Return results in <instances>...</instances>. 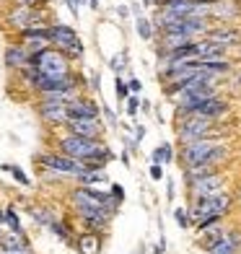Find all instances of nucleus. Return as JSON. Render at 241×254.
<instances>
[{
    "label": "nucleus",
    "instance_id": "obj_17",
    "mask_svg": "<svg viewBox=\"0 0 241 254\" xmlns=\"http://www.w3.org/2000/svg\"><path fill=\"white\" fill-rule=\"evenodd\" d=\"M75 182L80 184V187H96V184H107L109 177H107L104 169H96V171H83Z\"/></svg>",
    "mask_w": 241,
    "mask_h": 254
},
{
    "label": "nucleus",
    "instance_id": "obj_26",
    "mask_svg": "<svg viewBox=\"0 0 241 254\" xmlns=\"http://www.w3.org/2000/svg\"><path fill=\"white\" fill-rule=\"evenodd\" d=\"M174 218H177V223L184 228V231L192 226V218H189V210H187V207H177V210H174Z\"/></svg>",
    "mask_w": 241,
    "mask_h": 254
},
{
    "label": "nucleus",
    "instance_id": "obj_24",
    "mask_svg": "<svg viewBox=\"0 0 241 254\" xmlns=\"http://www.w3.org/2000/svg\"><path fill=\"white\" fill-rule=\"evenodd\" d=\"M137 34H140L145 42H151V39H153V26H151V21L143 18V16H137Z\"/></svg>",
    "mask_w": 241,
    "mask_h": 254
},
{
    "label": "nucleus",
    "instance_id": "obj_23",
    "mask_svg": "<svg viewBox=\"0 0 241 254\" xmlns=\"http://www.w3.org/2000/svg\"><path fill=\"white\" fill-rule=\"evenodd\" d=\"M109 67L114 70V75H120V73L124 70V67H127V55H124V52L112 55V57H109Z\"/></svg>",
    "mask_w": 241,
    "mask_h": 254
},
{
    "label": "nucleus",
    "instance_id": "obj_1",
    "mask_svg": "<svg viewBox=\"0 0 241 254\" xmlns=\"http://www.w3.org/2000/svg\"><path fill=\"white\" fill-rule=\"evenodd\" d=\"M179 158H181L184 166H189V164H215V166H221L228 158V137L221 135V137H202V140L184 143L179 148Z\"/></svg>",
    "mask_w": 241,
    "mask_h": 254
},
{
    "label": "nucleus",
    "instance_id": "obj_9",
    "mask_svg": "<svg viewBox=\"0 0 241 254\" xmlns=\"http://www.w3.org/2000/svg\"><path fill=\"white\" fill-rule=\"evenodd\" d=\"M231 112V101L223 99V96H213V99H205L194 107L184 109V112H177V114H192V117H208V120H223L226 114Z\"/></svg>",
    "mask_w": 241,
    "mask_h": 254
},
{
    "label": "nucleus",
    "instance_id": "obj_25",
    "mask_svg": "<svg viewBox=\"0 0 241 254\" xmlns=\"http://www.w3.org/2000/svg\"><path fill=\"white\" fill-rule=\"evenodd\" d=\"M114 94H117L120 101H124L130 96V91H127V80H122L120 75H114Z\"/></svg>",
    "mask_w": 241,
    "mask_h": 254
},
{
    "label": "nucleus",
    "instance_id": "obj_34",
    "mask_svg": "<svg viewBox=\"0 0 241 254\" xmlns=\"http://www.w3.org/2000/svg\"><path fill=\"white\" fill-rule=\"evenodd\" d=\"M164 249H166V241H164V239H161V241H158V244H156V254H164Z\"/></svg>",
    "mask_w": 241,
    "mask_h": 254
},
{
    "label": "nucleus",
    "instance_id": "obj_38",
    "mask_svg": "<svg viewBox=\"0 0 241 254\" xmlns=\"http://www.w3.org/2000/svg\"><path fill=\"white\" fill-rule=\"evenodd\" d=\"M0 236H3V228H0Z\"/></svg>",
    "mask_w": 241,
    "mask_h": 254
},
{
    "label": "nucleus",
    "instance_id": "obj_5",
    "mask_svg": "<svg viewBox=\"0 0 241 254\" xmlns=\"http://www.w3.org/2000/svg\"><path fill=\"white\" fill-rule=\"evenodd\" d=\"M34 161H37L44 171H55V174H60V177H65V179H73V182L86 171L83 161L67 158V156L57 153V151H42V153L34 156Z\"/></svg>",
    "mask_w": 241,
    "mask_h": 254
},
{
    "label": "nucleus",
    "instance_id": "obj_4",
    "mask_svg": "<svg viewBox=\"0 0 241 254\" xmlns=\"http://www.w3.org/2000/svg\"><path fill=\"white\" fill-rule=\"evenodd\" d=\"M29 65L37 67L44 78H65V75L73 73V63L55 47H47L42 52L29 55Z\"/></svg>",
    "mask_w": 241,
    "mask_h": 254
},
{
    "label": "nucleus",
    "instance_id": "obj_6",
    "mask_svg": "<svg viewBox=\"0 0 241 254\" xmlns=\"http://www.w3.org/2000/svg\"><path fill=\"white\" fill-rule=\"evenodd\" d=\"M234 202L236 197L231 192H221V194H213V197H197L192 200L189 218L192 221H202V218H210V215H228Z\"/></svg>",
    "mask_w": 241,
    "mask_h": 254
},
{
    "label": "nucleus",
    "instance_id": "obj_33",
    "mask_svg": "<svg viewBox=\"0 0 241 254\" xmlns=\"http://www.w3.org/2000/svg\"><path fill=\"white\" fill-rule=\"evenodd\" d=\"M143 135H145V130H143L140 125H137V130H135V143H140V140H143Z\"/></svg>",
    "mask_w": 241,
    "mask_h": 254
},
{
    "label": "nucleus",
    "instance_id": "obj_16",
    "mask_svg": "<svg viewBox=\"0 0 241 254\" xmlns=\"http://www.w3.org/2000/svg\"><path fill=\"white\" fill-rule=\"evenodd\" d=\"M239 249H241V234L228 228V234L213 249H208V254H239Z\"/></svg>",
    "mask_w": 241,
    "mask_h": 254
},
{
    "label": "nucleus",
    "instance_id": "obj_32",
    "mask_svg": "<svg viewBox=\"0 0 241 254\" xmlns=\"http://www.w3.org/2000/svg\"><path fill=\"white\" fill-rule=\"evenodd\" d=\"M78 3L80 0H65V5H67V10H70L73 16H78Z\"/></svg>",
    "mask_w": 241,
    "mask_h": 254
},
{
    "label": "nucleus",
    "instance_id": "obj_19",
    "mask_svg": "<svg viewBox=\"0 0 241 254\" xmlns=\"http://www.w3.org/2000/svg\"><path fill=\"white\" fill-rule=\"evenodd\" d=\"M226 234H228V228H226L223 223H221V226H213V228H208V231H202V247H205V252L213 249Z\"/></svg>",
    "mask_w": 241,
    "mask_h": 254
},
{
    "label": "nucleus",
    "instance_id": "obj_35",
    "mask_svg": "<svg viewBox=\"0 0 241 254\" xmlns=\"http://www.w3.org/2000/svg\"><path fill=\"white\" fill-rule=\"evenodd\" d=\"M169 200H174V182L169 179Z\"/></svg>",
    "mask_w": 241,
    "mask_h": 254
},
{
    "label": "nucleus",
    "instance_id": "obj_21",
    "mask_svg": "<svg viewBox=\"0 0 241 254\" xmlns=\"http://www.w3.org/2000/svg\"><path fill=\"white\" fill-rule=\"evenodd\" d=\"M3 210H5V223H3V228H5V231H13V234H24V226H21V218H18V213H16V207L8 205V207H3Z\"/></svg>",
    "mask_w": 241,
    "mask_h": 254
},
{
    "label": "nucleus",
    "instance_id": "obj_29",
    "mask_svg": "<svg viewBox=\"0 0 241 254\" xmlns=\"http://www.w3.org/2000/svg\"><path fill=\"white\" fill-rule=\"evenodd\" d=\"M127 91H130V96H137V94L143 91V83H140L137 78H130V80H127Z\"/></svg>",
    "mask_w": 241,
    "mask_h": 254
},
{
    "label": "nucleus",
    "instance_id": "obj_13",
    "mask_svg": "<svg viewBox=\"0 0 241 254\" xmlns=\"http://www.w3.org/2000/svg\"><path fill=\"white\" fill-rule=\"evenodd\" d=\"M205 39H210L215 44H223V47H236V44H241V29L236 26H210L208 34H205Z\"/></svg>",
    "mask_w": 241,
    "mask_h": 254
},
{
    "label": "nucleus",
    "instance_id": "obj_37",
    "mask_svg": "<svg viewBox=\"0 0 241 254\" xmlns=\"http://www.w3.org/2000/svg\"><path fill=\"white\" fill-rule=\"evenodd\" d=\"M3 223H5V210L0 207V228H3Z\"/></svg>",
    "mask_w": 241,
    "mask_h": 254
},
{
    "label": "nucleus",
    "instance_id": "obj_20",
    "mask_svg": "<svg viewBox=\"0 0 241 254\" xmlns=\"http://www.w3.org/2000/svg\"><path fill=\"white\" fill-rule=\"evenodd\" d=\"M50 231L60 239V241H65V244H73V228H70V223H65V221H60V218H55L52 221V226H50Z\"/></svg>",
    "mask_w": 241,
    "mask_h": 254
},
{
    "label": "nucleus",
    "instance_id": "obj_15",
    "mask_svg": "<svg viewBox=\"0 0 241 254\" xmlns=\"http://www.w3.org/2000/svg\"><path fill=\"white\" fill-rule=\"evenodd\" d=\"M73 244L78 249V254H99L101 252V234H94V231H83L73 239Z\"/></svg>",
    "mask_w": 241,
    "mask_h": 254
},
{
    "label": "nucleus",
    "instance_id": "obj_28",
    "mask_svg": "<svg viewBox=\"0 0 241 254\" xmlns=\"http://www.w3.org/2000/svg\"><path fill=\"white\" fill-rule=\"evenodd\" d=\"M124 101H127V104H124V107H127V114H130V117H137V112H140V99H137V96H127Z\"/></svg>",
    "mask_w": 241,
    "mask_h": 254
},
{
    "label": "nucleus",
    "instance_id": "obj_30",
    "mask_svg": "<svg viewBox=\"0 0 241 254\" xmlns=\"http://www.w3.org/2000/svg\"><path fill=\"white\" fill-rule=\"evenodd\" d=\"M112 200H117V202H122L124 200V190H122V184H112Z\"/></svg>",
    "mask_w": 241,
    "mask_h": 254
},
{
    "label": "nucleus",
    "instance_id": "obj_11",
    "mask_svg": "<svg viewBox=\"0 0 241 254\" xmlns=\"http://www.w3.org/2000/svg\"><path fill=\"white\" fill-rule=\"evenodd\" d=\"M65 112H67V120H101L99 101L94 96H88V94H80L78 99L67 101Z\"/></svg>",
    "mask_w": 241,
    "mask_h": 254
},
{
    "label": "nucleus",
    "instance_id": "obj_22",
    "mask_svg": "<svg viewBox=\"0 0 241 254\" xmlns=\"http://www.w3.org/2000/svg\"><path fill=\"white\" fill-rule=\"evenodd\" d=\"M0 169H3L5 174H10V177H13V179H16V182L21 184V187H29V184H31V179L26 177V171L21 169V166H16V164H3Z\"/></svg>",
    "mask_w": 241,
    "mask_h": 254
},
{
    "label": "nucleus",
    "instance_id": "obj_2",
    "mask_svg": "<svg viewBox=\"0 0 241 254\" xmlns=\"http://www.w3.org/2000/svg\"><path fill=\"white\" fill-rule=\"evenodd\" d=\"M177 140L179 145L202 140V137H221V127H215V120L208 117H192V114H177Z\"/></svg>",
    "mask_w": 241,
    "mask_h": 254
},
{
    "label": "nucleus",
    "instance_id": "obj_12",
    "mask_svg": "<svg viewBox=\"0 0 241 254\" xmlns=\"http://www.w3.org/2000/svg\"><path fill=\"white\" fill-rule=\"evenodd\" d=\"M62 132H70V135H78V137H99L104 140V122L101 120H67L62 127Z\"/></svg>",
    "mask_w": 241,
    "mask_h": 254
},
{
    "label": "nucleus",
    "instance_id": "obj_8",
    "mask_svg": "<svg viewBox=\"0 0 241 254\" xmlns=\"http://www.w3.org/2000/svg\"><path fill=\"white\" fill-rule=\"evenodd\" d=\"M228 192V177L226 171H215V174H208L202 179H194L189 184V197L197 200V197H213V194H221Z\"/></svg>",
    "mask_w": 241,
    "mask_h": 254
},
{
    "label": "nucleus",
    "instance_id": "obj_7",
    "mask_svg": "<svg viewBox=\"0 0 241 254\" xmlns=\"http://www.w3.org/2000/svg\"><path fill=\"white\" fill-rule=\"evenodd\" d=\"M5 29L10 31H24L29 26H47V10L42 8H29V5H13L3 18Z\"/></svg>",
    "mask_w": 241,
    "mask_h": 254
},
{
    "label": "nucleus",
    "instance_id": "obj_27",
    "mask_svg": "<svg viewBox=\"0 0 241 254\" xmlns=\"http://www.w3.org/2000/svg\"><path fill=\"white\" fill-rule=\"evenodd\" d=\"M223 223V215H210V218H202V221H197V231H208L213 226H221Z\"/></svg>",
    "mask_w": 241,
    "mask_h": 254
},
{
    "label": "nucleus",
    "instance_id": "obj_14",
    "mask_svg": "<svg viewBox=\"0 0 241 254\" xmlns=\"http://www.w3.org/2000/svg\"><path fill=\"white\" fill-rule=\"evenodd\" d=\"M3 65L8 67V70H13V73H18L21 67L29 65V52L21 47V42H13V44H8V47H5V52H3Z\"/></svg>",
    "mask_w": 241,
    "mask_h": 254
},
{
    "label": "nucleus",
    "instance_id": "obj_31",
    "mask_svg": "<svg viewBox=\"0 0 241 254\" xmlns=\"http://www.w3.org/2000/svg\"><path fill=\"white\" fill-rule=\"evenodd\" d=\"M151 179H156V182L164 179V164H153L151 166Z\"/></svg>",
    "mask_w": 241,
    "mask_h": 254
},
{
    "label": "nucleus",
    "instance_id": "obj_10",
    "mask_svg": "<svg viewBox=\"0 0 241 254\" xmlns=\"http://www.w3.org/2000/svg\"><path fill=\"white\" fill-rule=\"evenodd\" d=\"M34 109H37L39 120L47 125V127H55V130H60V127L67 122V112H65V104H62V101H55V99H37Z\"/></svg>",
    "mask_w": 241,
    "mask_h": 254
},
{
    "label": "nucleus",
    "instance_id": "obj_36",
    "mask_svg": "<svg viewBox=\"0 0 241 254\" xmlns=\"http://www.w3.org/2000/svg\"><path fill=\"white\" fill-rule=\"evenodd\" d=\"M88 5H91V8H94V10H96V8L101 5V0H88Z\"/></svg>",
    "mask_w": 241,
    "mask_h": 254
},
{
    "label": "nucleus",
    "instance_id": "obj_18",
    "mask_svg": "<svg viewBox=\"0 0 241 254\" xmlns=\"http://www.w3.org/2000/svg\"><path fill=\"white\" fill-rule=\"evenodd\" d=\"M29 215H31L39 226H44V228H50L52 221L57 218V215L50 210V207H42V205H29Z\"/></svg>",
    "mask_w": 241,
    "mask_h": 254
},
{
    "label": "nucleus",
    "instance_id": "obj_3",
    "mask_svg": "<svg viewBox=\"0 0 241 254\" xmlns=\"http://www.w3.org/2000/svg\"><path fill=\"white\" fill-rule=\"evenodd\" d=\"M50 31V47L55 50H60L67 60L75 63L83 57L86 47H83V42H80V37L75 34V29L70 24H60V21H52V24L47 26Z\"/></svg>",
    "mask_w": 241,
    "mask_h": 254
}]
</instances>
